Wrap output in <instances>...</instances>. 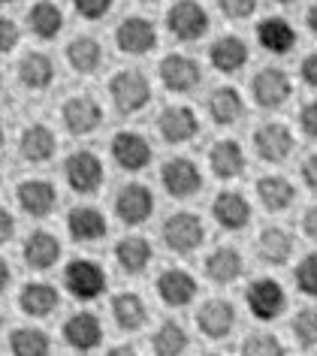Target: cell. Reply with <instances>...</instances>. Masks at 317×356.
<instances>
[{
  "label": "cell",
  "instance_id": "cell-40",
  "mask_svg": "<svg viewBox=\"0 0 317 356\" xmlns=\"http://www.w3.org/2000/svg\"><path fill=\"white\" fill-rule=\"evenodd\" d=\"M293 332L302 347H314L317 344V311H299L293 320Z\"/></svg>",
  "mask_w": 317,
  "mask_h": 356
},
{
  "label": "cell",
  "instance_id": "cell-14",
  "mask_svg": "<svg viewBox=\"0 0 317 356\" xmlns=\"http://www.w3.org/2000/svg\"><path fill=\"white\" fill-rule=\"evenodd\" d=\"M197 323L206 338H215V341L218 338H227L236 326V308L227 299H209V302H202Z\"/></svg>",
  "mask_w": 317,
  "mask_h": 356
},
{
  "label": "cell",
  "instance_id": "cell-41",
  "mask_svg": "<svg viewBox=\"0 0 317 356\" xmlns=\"http://www.w3.org/2000/svg\"><path fill=\"white\" fill-rule=\"evenodd\" d=\"M296 287L305 296H317V254H308L296 269Z\"/></svg>",
  "mask_w": 317,
  "mask_h": 356
},
{
  "label": "cell",
  "instance_id": "cell-46",
  "mask_svg": "<svg viewBox=\"0 0 317 356\" xmlns=\"http://www.w3.org/2000/svg\"><path fill=\"white\" fill-rule=\"evenodd\" d=\"M15 236V218L6 209H0V245H6Z\"/></svg>",
  "mask_w": 317,
  "mask_h": 356
},
{
  "label": "cell",
  "instance_id": "cell-38",
  "mask_svg": "<svg viewBox=\"0 0 317 356\" xmlns=\"http://www.w3.org/2000/svg\"><path fill=\"white\" fill-rule=\"evenodd\" d=\"M184 350H188V335H184V329L175 323V320H166V323L157 326V332H154V353L179 356Z\"/></svg>",
  "mask_w": 317,
  "mask_h": 356
},
{
  "label": "cell",
  "instance_id": "cell-30",
  "mask_svg": "<svg viewBox=\"0 0 317 356\" xmlns=\"http://www.w3.org/2000/svg\"><path fill=\"white\" fill-rule=\"evenodd\" d=\"M257 40L272 55H287V51L296 46V31L290 28L284 19H266V22H260V28H257Z\"/></svg>",
  "mask_w": 317,
  "mask_h": 356
},
{
  "label": "cell",
  "instance_id": "cell-15",
  "mask_svg": "<svg viewBox=\"0 0 317 356\" xmlns=\"http://www.w3.org/2000/svg\"><path fill=\"white\" fill-rule=\"evenodd\" d=\"M15 200L19 206L28 211L31 218H46L51 209L58 206V191L51 181H42V178H31V181H22L19 191H15Z\"/></svg>",
  "mask_w": 317,
  "mask_h": 356
},
{
  "label": "cell",
  "instance_id": "cell-36",
  "mask_svg": "<svg viewBox=\"0 0 317 356\" xmlns=\"http://www.w3.org/2000/svg\"><path fill=\"white\" fill-rule=\"evenodd\" d=\"M67 60L76 73H94L103 60V49H100V42L91 37H76L67 46Z\"/></svg>",
  "mask_w": 317,
  "mask_h": 356
},
{
  "label": "cell",
  "instance_id": "cell-1",
  "mask_svg": "<svg viewBox=\"0 0 317 356\" xmlns=\"http://www.w3.org/2000/svg\"><path fill=\"white\" fill-rule=\"evenodd\" d=\"M109 94L121 115H133L152 100V85L139 70H121V73L112 76Z\"/></svg>",
  "mask_w": 317,
  "mask_h": 356
},
{
  "label": "cell",
  "instance_id": "cell-11",
  "mask_svg": "<svg viewBox=\"0 0 317 356\" xmlns=\"http://www.w3.org/2000/svg\"><path fill=\"white\" fill-rule=\"evenodd\" d=\"M115 42L124 55H148L157 46V31L148 19L130 15L127 22H121V28L115 31Z\"/></svg>",
  "mask_w": 317,
  "mask_h": 356
},
{
  "label": "cell",
  "instance_id": "cell-17",
  "mask_svg": "<svg viewBox=\"0 0 317 356\" xmlns=\"http://www.w3.org/2000/svg\"><path fill=\"white\" fill-rule=\"evenodd\" d=\"M67 229H70V236H73V242L88 245V242H100V238L109 233V224H106V218H103L100 209L79 206V209L70 211Z\"/></svg>",
  "mask_w": 317,
  "mask_h": 356
},
{
  "label": "cell",
  "instance_id": "cell-3",
  "mask_svg": "<svg viewBox=\"0 0 317 356\" xmlns=\"http://www.w3.org/2000/svg\"><path fill=\"white\" fill-rule=\"evenodd\" d=\"M64 287L76 299L91 302L106 290V272L94 260H73L64 269Z\"/></svg>",
  "mask_w": 317,
  "mask_h": 356
},
{
  "label": "cell",
  "instance_id": "cell-21",
  "mask_svg": "<svg viewBox=\"0 0 317 356\" xmlns=\"http://www.w3.org/2000/svg\"><path fill=\"white\" fill-rule=\"evenodd\" d=\"M211 215L224 229H242L251 220V202L236 191H224L211 202Z\"/></svg>",
  "mask_w": 317,
  "mask_h": 356
},
{
  "label": "cell",
  "instance_id": "cell-29",
  "mask_svg": "<svg viewBox=\"0 0 317 356\" xmlns=\"http://www.w3.org/2000/svg\"><path fill=\"white\" fill-rule=\"evenodd\" d=\"M206 275L215 284H233L242 275V254L236 248H215L206 257Z\"/></svg>",
  "mask_w": 317,
  "mask_h": 356
},
{
  "label": "cell",
  "instance_id": "cell-54",
  "mask_svg": "<svg viewBox=\"0 0 317 356\" xmlns=\"http://www.w3.org/2000/svg\"><path fill=\"white\" fill-rule=\"evenodd\" d=\"M278 3H290V0H278Z\"/></svg>",
  "mask_w": 317,
  "mask_h": 356
},
{
  "label": "cell",
  "instance_id": "cell-18",
  "mask_svg": "<svg viewBox=\"0 0 317 356\" xmlns=\"http://www.w3.org/2000/svg\"><path fill=\"white\" fill-rule=\"evenodd\" d=\"M22 257H24V263H28L31 269L46 272L60 260V242L51 233H46V229H33V233L24 238Z\"/></svg>",
  "mask_w": 317,
  "mask_h": 356
},
{
  "label": "cell",
  "instance_id": "cell-2",
  "mask_svg": "<svg viewBox=\"0 0 317 356\" xmlns=\"http://www.w3.org/2000/svg\"><path fill=\"white\" fill-rule=\"evenodd\" d=\"M202 238H206V227L193 211H175L163 220V242L175 254H190L202 245Z\"/></svg>",
  "mask_w": 317,
  "mask_h": 356
},
{
  "label": "cell",
  "instance_id": "cell-27",
  "mask_svg": "<svg viewBox=\"0 0 317 356\" xmlns=\"http://www.w3.org/2000/svg\"><path fill=\"white\" fill-rule=\"evenodd\" d=\"M115 260L121 266V272L139 275V272L148 269V263H152V245H148L143 236H127L115 245Z\"/></svg>",
  "mask_w": 317,
  "mask_h": 356
},
{
  "label": "cell",
  "instance_id": "cell-31",
  "mask_svg": "<svg viewBox=\"0 0 317 356\" xmlns=\"http://www.w3.org/2000/svg\"><path fill=\"white\" fill-rule=\"evenodd\" d=\"M19 79H22V85L33 88V91L49 88L51 79H55V64H51V58L42 55V51H31V55H24L19 60Z\"/></svg>",
  "mask_w": 317,
  "mask_h": 356
},
{
  "label": "cell",
  "instance_id": "cell-45",
  "mask_svg": "<svg viewBox=\"0 0 317 356\" xmlns=\"http://www.w3.org/2000/svg\"><path fill=\"white\" fill-rule=\"evenodd\" d=\"M299 121H302V130L308 133V136L317 139V100L302 106V115H299Z\"/></svg>",
  "mask_w": 317,
  "mask_h": 356
},
{
  "label": "cell",
  "instance_id": "cell-4",
  "mask_svg": "<svg viewBox=\"0 0 317 356\" xmlns=\"http://www.w3.org/2000/svg\"><path fill=\"white\" fill-rule=\"evenodd\" d=\"M161 181L170 197L175 200H188L193 197L200 188H202V175H200V166L188 157H172L166 160L163 169H161Z\"/></svg>",
  "mask_w": 317,
  "mask_h": 356
},
{
  "label": "cell",
  "instance_id": "cell-50",
  "mask_svg": "<svg viewBox=\"0 0 317 356\" xmlns=\"http://www.w3.org/2000/svg\"><path fill=\"white\" fill-rule=\"evenodd\" d=\"M10 281H13V269L6 266V260H0V293H6Z\"/></svg>",
  "mask_w": 317,
  "mask_h": 356
},
{
  "label": "cell",
  "instance_id": "cell-44",
  "mask_svg": "<svg viewBox=\"0 0 317 356\" xmlns=\"http://www.w3.org/2000/svg\"><path fill=\"white\" fill-rule=\"evenodd\" d=\"M15 42H19V24L13 19H6V15H0V55L13 51Z\"/></svg>",
  "mask_w": 317,
  "mask_h": 356
},
{
  "label": "cell",
  "instance_id": "cell-33",
  "mask_svg": "<svg viewBox=\"0 0 317 356\" xmlns=\"http://www.w3.org/2000/svg\"><path fill=\"white\" fill-rule=\"evenodd\" d=\"M257 197L269 211H281V209H287L290 202H293L296 191H293V184H290L287 178L266 175V178H260L257 181Z\"/></svg>",
  "mask_w": 317,
  "mask_h": 356
},
{
  "label": "cell",
  "instance_id": "cell-35",
  "mask_svg": "<svg viewBox=\"0 0 317 356\" xmlns=\"http://www.w3.org/2000/svg\"><path fill=\"white\" fill-rule=\"evenodd\" d=\"M209 115H211V121L221 124V127L233 124L242 115V97H239V91H236V88H218V91H211V97H209Z\"/></svg>",
  "mask_w": 317,
  "mask_h": 356
},
{
  "label": "cell",
  "instance_id": "cell-24",
  "mask_svg": "<svg viewBox=\"0 0 317 356\" xmlns=\"http://www.w3.org/2000/svg\"><path fill=\"white\" fill-rule=\"evenodd\" d=\"M55 133H51L46 124H31L28 130L22 133V142H19V151L28 163H46V160L55 154Z\"/></svg>",
  "mask_w": 317,
  "mask_h": 356
},
{
  "label": "cell",
  "instance_id": "cell-10",
  "mask_svg": "<svg viewBox=\"0 0 317 356\" xmlns=\"http://www.w3.org/2000/svg\"><path fill=\"white\" fill-rule=\"evenodd\" d=\"M245 299H248V308L257 320H275L284 311V302H287L281 284L272 278H257L248 287V296Z\"/></svg>",
  "mask_w": 317,
  "mask_h": 356
},
{
  "label": "cell",
  "instance_id": "cell-34",
  "mask_svg": "<svg viewBox=\"0 0 317 356\" xmlns=\"http://www.w3.org/2000/svg\"><path fill=\"white\" fill-rule=\"evenodd\" d=\"M112 317H115V323L121 329H127V332H133L145 323L148 311H145V302L136 296V293H121V296L112 299Z\"/></svg>",
  "mask_w": 317,
  "mask_h": 356
},
{
  "label": "cell",
  "instance_id": "cell-25",
  "mask_svg": "<svg viewBox=\"0 0 317 356\" xmlns=\"http://www.w3.org/2000/svg\"><path fill=\"white\" fill-rule=\"evenodd\" d=\"M209 58H211V64H215L218 73H236V70H242L245 60H248V46H245V40L227 33V37L215 40Z\"/></svg>",
  "mask_w": 317,
  "mask_h": 356
},
{
  "label": "cell",
  "instance_id": "cell-48",
  "mask_svg": "<svg viewBox=\"0 0 317 356\" xmlns=\"http://www.w3.org/2000/svg\"><path fill=\"white\" fill-rule=\"evenodd\" d=\"M302 79L311 88H317V55H308L305 60H302Z\"/></svg>",
  "mask_w": 317,
  "mask_h": 356
},
{
  "label": "cell",
  "instance_id": "cell-23",
  "mask_svg": "<svg viewBox=\"0 0 317 356\" xmlns=\"http://www.w3.org/2000/svg\"><path fill=\"white\" fill-rule=\"evenodd\" d=\"M100 338H103L100 320H97L94 314H88V311L73 314L64 323V341L70 347H76V350H94V347L100 344Z\"/></svg>",
  "mask_w": 317,
  "mask_h": 356
},
{
  "label": "cell",
  "instance_id": "cell-13",
  "mask_svg": "<svg viewBox=\"0 0 317 356\" xmlns=\"http://www.w3.org/2000/svg\"><path fill=\"white\" fill-rule=\"evenodd\" d=\"M200 79H202L200 64L188 55H166L161 60V82L170 91H179V94L193 91L200 85Z\"/></svg>",
  "mask_w": 317,
  "mask_h": 356
},
{
  "label": "cell",
  "instance_id": "cell-19",
  "mask_svg": "<svg viewBox=\"0 0 317 356\" xmlns=\"http://www.w3.org/2000/svg\"><path fill=\"white\" fill-rule=\"evenodd\" d=\"M157 296H161L166 305L181 308L197 296V281L184 269H166V272H161V278H157Z\"/></svg>",
  "mask_w": 317,
  "mask_h": 356
},
{
  "label": "cell",
  "instance_id": "cell-42",
  "mask_svg": "<svg viewBox=\"0 0 317 356\" xmlns=\"http://www.w3.org/2000/svg\"><path fill=\"white\" fill-rule=\"evenodd\" d=\"M112 3H115V0H73L76 13L82 15V19H103V15L112 10Z\"/></svg>",
  "mask_w": 317,
  "mask_h": 356
},
{
  "label": "cell",
  "instance_id": "cell-53",
  "mask_svg": "<svg viewBox=\"0 0 317 356\" xmlns=\"http://www.w3.org/2000/svg\"><path fill=\"white\" fill-rule=\"evenodd\" d=\"M0 3H15V0H0Z\"/></svg>",
  "mask_w": 317,
  "mask_h": 356
},
{
  "label": "cell",
  "instance_id": "cell-6",
  "mask_svg": "<svg viewBox=\"0 0 317 356\" xmlns=\"http://www.w3.org/2000/svg\"><path fill=\"white\" fill-rule=\"evenodd\" d=\"M166 28L175 40H200L209 31V13L197 0H179L166 15Z\"/></svg>",
  "mask_w": 317,
  "mask_h": 356
},
{
  "label": "cell",
  "instance_id": "cell-7",
  "mask_svg": "<svg viewBox=\"0 0 317 356\" xmlns=\"http://www.w3.org/2000/svg\"><path fill=\"white\" fill-rule=\"evenodd\" d=\"M64 172H67V184L76 193H94L103 184V163L91 151H76V154H70L64 163Z\"/></svg>",
  "mask_w": 317,
  "mask_h": 356
},
{
  "label": "cell",
  "instance_id": "cell-32",
  "mask_svg": "<svg viewBox=\"0 0 317 356\" xmlns=\"http://www.w3.org/2000/svg\"><path fill=\"white\" fill-rule=\"evenodd\" d=\"M257 251L266 263L281 266V263L290 260V254H293V236L284 233L281 227H269V229H263L260 238H257Z\"/></svg>",
  "mask_w": 317,
  "mask_h": 356
},
{
  "label": "cell",
  "instance_id": "cell-20",
  "mask_svg": "<svg viewBox=\"0 0 317 356\" xmlns=\"http://www.w3.org/2000/svg\"><path fill=\"white\" fill-rule=\"evenodd\" d=\"M19 305H22V311L28 317H49V314H55L58 311L60 296H58V290L51 287V284L31 281V284H24L22 293H19Z\"/></svg>",
  "mask_w": 317,
  "mask_h": 356
},
{
  "label": "cell",
  "instance_id": "cell-8",
  "mask_svg": "<svg viewBox=\"0 0 317 356\" xmlns=\"http://www.w3.org/2000/svg\"><path fill=\"white\" fill-rule=\"evenodd\" d=\"M60 118H64V127L76 136H85L100 127L103 121V109L94 97H70V100L60 106Z\"/></svg>",
  "mask_w": 317,
  "mask_h": 356
},
{
  "label": "cell",
  "instance_id": "cell-56",
  "mask_svg": "<svg viewBox=\"0 0 317 356\" xmlns=\"http://www.w3.org/2000/svg\"><path fill=\"white\" fill-rule=\"evenodd\" d=\"M0 181H3V175H0Z\"/></svg>",
  "mask_w": 317,
  "mask_h": 356
},
{
  "label": "cell",
  "instance_id": "cell-12",
  "mask_svg": "<svg viewBox=\"0 0 317 356\" xmlns=\"http://www.w3.org/2000/svg\"><path fill=\"white\" fill-rule=\"evenodd\" d=\"M251 91H254V100H257L263 109H278V106L290 97V79H287L284 70L266 67L254 76Z\"/></svg>",
  "mask_w": 317,
  "mask_h": 356
},
{
  "label": "cell",
  "instance_id": "cell-26",
  "mask_svg": "<svg viewBox=\"0 0 317 356\" xmlns=\"http://www.w3.org/2000/svg\"><path fill=\"white\" fill-rule=\"evenodd\" d=\"M28 24H31L33 37H40V40H55L58 33L64 31V13H60V6L51 3V0H40V3L31 6Z\"/></svg>",
  "mask_w": 317,
  "mask_h": 356
},
{
  "label": "cell",
  "instance_id": "cell-55",
  "mask_svg": "<svg viewBox=\"0 0 317 356\" xmlns=\"http://www.w3.org/2000/svg\"><path fill=\"white\" fill-rule=\"evenodd\" d=\"M0 85H3V76H0Z\"/></svg>",
  "mask_w": 317,
  "mask_h": 356
},
{
  "label": "cell",
  "instance_id": "cell-57",
  "mask_svg": "<svg viewBox=\"0 0 317 356\" xmlns=\"http://www.w3.org/2000/svg\"><path fill=\"white\" fill-rule=\"evenodd\" d=\"M148 3H152V0H148Z\"/></svg>",
  "mask_w": 317,
  "mask_h": 356
},
{
  "label": "cell",
  "instance_id": "cell-52",
  "mask_svg": "<svg viewBox=\"0 0 317 356\" xmlns=\"http://www.w3.org/2000/svg\"><path fill=\"white\" fill-rule=\"evenodd\" d=\"M0 145H3V124H0Z\"/></svg>",
  "mask_w": 317,
  "mask_h": 356
},
{
  "label": "cell",
  "instance_id": "cell-51",
  "mask_svg": "<svg viewBox=\"0 0 317 356\" xmlns=\"http://www.w3.org/2000/svg\"><path fill=\"white\" fill-rule=\"evenodd\" d=\"M308 28L317 33V6H311V10H308Z\"/></svg>",
  "mask_w": 317,
  "mask_h": 356
},
{
  "label": "cell",
  "instance_id": "cell-49",
  "mask_svg": "<svg viewBox=\"0 0 317 356\" xmlns=\"http://www.w3.org/2000/svg\"><path fill=\"white\" fill-rule=\"evenodd\" d=\"M302 227H305V233H308V236H311L314 242H317V206H311V209L305 211V220H302Z\"/></svg>",
  "mask_w": 317,
  "mask_h": 356
},
{
  "label": "cell",
  "instance_id": "cell-37",
  "mask_svg": "<svg viewBox=\"0 0 317 356\" xmlns=\"http://www.w3.org/2000/svg\"><path fill=\"white\" fill-rule=\"evenodd\" d=\"M10 350L15 356H46L51 350L49 335L37 326H22L10 335Z\"/></svg>",
  "mask_w": 317,
  "mask_h": 356
},
{
  "label": "cell",
  "instance_id": "cell-47",
  "mask_svg": "<svg viewBox=\"0 0 317 356\" xmlns=\"http://www.w3.org/2000/svg\"><path fill=\"white\" fill-rule=\"evenodd\" d=\"M302 178H305V184L308 188H314L317 191V154H311L302 163Z\"/></svg>",
  "mask_w": 317,
  "mask_h": 356
},
{
  "label": "cell",
  "instance_id": "cell-28",
  "mask_svg": "<svg viewBox=\"0 0 317 356\" xmlns=\"http://www.w3.org/2000/svg\"><path fill=\"white\" fill-rule=\"evenodd\" d=\"M209 163H211V172H215L218 178H236V175H242L245 154H242L239 142L221 139L215 148L209 151Z\"/></svg>",
  "mask_w": 317,
  "mask_h": 356
},
{
  "label": "cell",
  "instance_id": "cell-16",
  "mask_svg": "<svg viewBox=\"0 0 317 356\" xmlns=\"http://www.w3.org/2000/svg\"><path fill=\"white\" fill-rule=\"evenodd\" d=\"M157 127H161V136L166 142H172V145H179V142H188L200 133V121L193 109L188 106H170V109L161 112V118H157Z\"/></svg>",
  "mask_w": 317,
  "mask_h": 356
},
{
  "label": "cell",
  "instance_id": "cell-43",
  "mask_svg": "<svg viewBox=\"0 0 317 356\" xmlns=\"http://www.w3.org/2000/svg\"><path fill=\"white\" fill-rule=\"evenodd\" d=\"M221 3L224 15H230V19H248L257 10V0H218Z\"/></svg>",
  "mask_w": 317,
  "mask_h": 356
},
{
  "label": "cell",
  "instance_id": "cell-5",
  "mask_svg": "<svg viewBox=\"0 0 317 356\" xmlns=\"http://www.w3.org/2000/svg\"><path fill=\"white\" fill-rule=\"evenodd\" d=\"M152 211H154V193L139 181L124 184L121 193L115 197V215L121 224H127V227L145 224V220L152 218Z\"/></svg>",
  "mask_w": 317,
  "mask_h": 356
},
{
  "label": "cell",
  "instance_id": "cell-39",
  "mask_svg": "<svg viewBox=\"0 0 317 356\" xmlns=\"http://www.w3.org/2000/svg\"><path fill=\"white\" fill-rule=\"evenodd\" d=\"M242 353H248V356H281L284 353V344L278 341L275 335H266V332H254L245 338V344H242Z\"/></svg>",
  "mask_w": 317,
  "mask_h": 356
},
{
  "label": "cell",
  "instance_id": "cell-22",
  "mask_svg": "<svg viewBox=\"0 0 317 356\" xmlns=\"http://www.w3.org/2000/svg\"><path fill=\"white\" fill-rule=\"evenodd\" d=\"M254 148H257V154L263 160L278 163V160H284L290 154L293 136H290V130L284 124H263V127H257V133H254Z\"/></svg>",
  "mask_w": 317,
  "mask_h": 356
},
{
  "label": "cell",
  "instance_id": "cell-9",
  "mask_svg": "<svg viewBox=\"0 0 317 356\" xmlns=\"http://www.w3.org/2000/svg\"><path fill=\"white\" fill-rule=\"evenodd\" d=\"M112 157L121 169L127 172H136V169H145L148 160H152V145H148L145 136H139L133 130H121L112 139Z\"/></svg>",
  "mask_w": 317,
  "mask_h": 356
}]
</instances>
